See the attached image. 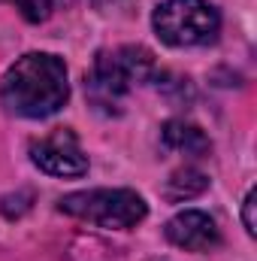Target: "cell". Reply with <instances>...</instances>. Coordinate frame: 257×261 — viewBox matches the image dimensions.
Here are the masks:
<instances>
[{
	"label": "cell",
	"instance_id": "obj_1",
	"mask_svg": "<svg viewBox=\"0 0 257 261\" xmlns=\"http://www.w3.org/2000/svg\"><path fill=\"white\" fill-rule=\"evenodd\" d=\"M70 100L64 58L27 52L0 79V103L18 119H49Z\"/></svg>",
	"mask_w": 257,
	"mask_h": 261
},
{
	"label": "cell",
	"instance_id": "obj_2",
	"mask_svg": "<svg viewBox=\"0 0 257 261\" xmlns=\"http://www.w3.org/2000/svg\"><path fill=\"white\" fill-rule=\"evenodd\" d=\"M157 73L154 55L145 46H118L97 52L91 73L85 76V88L91 91L97 107H115L121 97Z\"/></svg>",
	"mask_w": 257,
	"mask_h": 261
},
{
	"label": "cell",
	"instance_id": "obj_3",
	"mask_svg": "<svg viewBox=\"0 0 257 261\" xmlns=\"http://www.w3.org/2000/svg\"><path fill=\"white\" fill-rule=\"evenodd\" d=\"M58 210L106 231H124L148 216V203L133 189H88L58 200Z\"/></svg>",
	"mask_w": 257,
	"mask_h": 261
},
{
	"label": "cell",
	"instance_id": "obj_4",
	"mask_svg": "<svg viewBox=\"0 0 257 261\" xmlns=\"http://www.w3.org/2000/svg\"><path fill=\"white\" fill-rule=\"evenodd\" d=\"M154 34L173 49L209 46L221 34V15L209 0H164L151 15Z\"/></svg>",
	"mask_w": 257,
	"mask_h": 261
},
{
	"label": "cell",
	"instance_id": "obj_5",
	"mask_svg": "<svg viewBox=\"0 0 257 261\" xmlns=\"http://www.w3.org/2000/svg\"><path fill=\"white\" fill-rule=\"evenodd\" d=\"M30 161L49 176H85L88 155L79 146V137L70 128H55L52 134L30 143Z\"/></svg>",
	"mask_w": 257,
	"mask_h": 261
},
{
	"label": "cell",
	"instance_id": "obj_6",
	"mask_svg": "<svg viewBox=\"0 0 257 261\" xmlns=\"http://www.w3.org/2000/svg\"><path fill=\"white\" fill-rule=\"evenodd\" d=\"M164 234L173 246L185 249V252H212L221 243V231L215 225V219L203 210H182L176 213L167 225Z\"/></svg>",
	"mask_w": 257,
	"mask_h": 261
},
{
	"label": "cell",
	"instance_id": "obj_7",
	"mask_svg": "<svg viewBox=\"0 0 257 261\" xmlns=\"http://www.w3.org/2000/svg\"><path fill=\"white\" fill-rule=\"evenodd\" d=\"M160 137H164V146L167 149L185 152V155H194V158H203V155L212 152V143L203 134V128H197L191 122H182V119H170L160 128Z\"/></svg>",
	"mask_w": 257,
	"mask_h": 261
},
{
	"label": "cell",
	"instance_id": "obj_8",
	"mask_svg": "<svg viewBox=\"0 0 257 261\" xmlns=\"http://www.w3.org/2000/svg\"><path fill=\"white\" fill-rule=\"evenodd\" d=\"M209 189V176L197 167H179L176 173H170L167 186H164V195L167 200L179 203V200H191V197L203 195Z\"/></svg>",
	"mask_w": 257,
	"mask_h": 261
},
{
	"label": "cell",
	"instance_id": "obj_9",
	"mask_svg": "<svg viewBox=\"0 0 257 261\" xmlns=\"http://www.w3.org/2000/svg\"><path fill=\"white\" fill-rule=\"evenodd\" d=\"M0 3L15 6L21 12V18L30 21V24H40V21H46L52 15V0H0Z\"/></svg>",
	"mask_w": 257,
	"mask_h": 261
},
{
	"label": "cell",
	"instance_id": "obj_10",
	"mask_svg": "<svg viewBox=\"0 0 257 261\" xmlns=\"http://www.w3.org/2000/svg\"><path fill=\"white\" fill-rule=\"evenodd\" d=\"M257 200V192L251 189L248 195H245V200H242V225H245V231H248V237H254L257 234V222H254V203Z\"/></svg>",
	"mask_w": 257,
	"mask_h": 261
}]
</instances>
